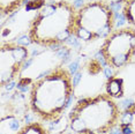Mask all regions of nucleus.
<instances>
[{"instance_id": "obj_1", "label": "nucleus", "mask_w": 135, "mask_h": 134, "mask_svg": "<svg viewBox=\"0 0 135 134\" xmlns=\"http://www.w3.org/2000/svg\"><path fill=\"white\" fill-rule=\"evenodd\" d=\"M75 6L68 1L45 4L32 21L29 37L33 43L58 50L56 47L75 36Z\"/></svg>"}, {"instance_id": "obj_2", "label": "nucleus", "mask_w": 135, "mask_h": 134, "mask_svg": "<svg viewBox=\"0 0 135 134\" xmlns=\"http://www.w3.org/2000/svg\"><path fill=\"white\" fill-rule=\"evenodd\" d=\"M69 71L58 68L42 78L31 88V108L44 120L57 119L70 105L73 81Z\"/></svg>"}, {"instance_id": "obj_3", "label": "nucleus", "mask_w": 135, "mask_h": 134, "mask_svg": "<svg viewBox=\"0 0 135 134\" xmlns=\"http://www.w3.org/2000/svg\"><path fill=\"white\" fill-rule=\"evenodd\" d=\"M115 26V15L111 6L102 0L82 5L76 12L75 36L82 41L107 38Z\"/></svg>"}, {"instance_id": "obj_4", "label": "nucleus", "mask_w": 135, "mask_h": 134, "mask_svg": "<svg viewBox=\"0 0 135 134\" xmlns=\"http://www.w3.org/2000/svg\"><path fill=\"white\" fill-rule=\"evenodd\" d=\"M119 116V110L115 103L106 96H99L97 98H84L78 102L72 111L70 118H80L87 127L85 134L94 132L104 133L103 131L111 130L114 121Z\"/></svg>"}, {"instance_id": "obj_5", "label": "nucleus", "mask_w": 135, "mask_h": 134, "mask_svg": "<svg viewBox=\"0 0 135 134\" xmlns=\"http://www.w3.org/2000/svg\"><path fill=\"white\" fill-rule=\"evenodd\" d=\"M112 68L126 65L135 57V31L131 28H122L113 31L104 42L99 51Z\"/></svg>"}, {"instance_id": "obj_6", "label": "nucleus", "mask_w": 135, "mask_h": 134, "mask_svg": "<svg viewBox=\"0 0 135 134\" xmlns=\"http://www.w3.org/2000/svg\"><path fill=\"white\" fill-rule=\"evenodd\" d=\"M28 51L19 44H2L1 47V84L13 81L16 73L27 61Z\"/></svg>"}, {"instance_id": "obj_7", "label": "nucleus", "mask_w": 135, "mask_h": 134, "mask_svg": "<svg viewBox=\"0 0 135 134\" xmlns=\"http://www.w3.org/2000/svg\"><path fill=\"white\" fill-rule=\"evenodd\" d=\"M124 16L128 23L135 26V0H127L122 7Z\"/></svg>"}, {"instance_id": "obj_8", "label": "nucleus", "mask_w": 135, "mask_h": 134, "mask_svg": "<svg viewBox=\"0 0 135 134\" xmlns=\"http://www.w3.org/2000/svg\"><path fill=\"white\" fill-rule=\"evenodd\" d=\"M1 2V15L4 16L5 14H11L19 8L24 2V0H0Z\"/></svg>"}, {"instance_id": "obj_9", "label": "nucleus", "mask_w": 135, "mask_h": 134, "mask_svg": "<svg viewBox=\"0 0 135 134\" xmlns=\"http://www.w3.org/2000/svg\"><path fill=\"white\" fill-rule=\"evenodd\" d=\"M133 118H134L133 112L131 110H126V112H124L121 116V125H132Z\"/></svg>"}, {"instance_id": "obj_10", "label": "nucleus", "mask_w": 135, "mask_h": 134, "mask_svg": "<svg viewBox=\"0 0 135 134\" xmlns=\"http://www.w3.org/2000/svg\"><path fill=\"white\" fill-rule=\"evenodd\" d=\"M8 119H9V123H8L9 128L12 131H14V132H17V131L20 130V121L13 117H8Z\"/></svg>"}, {"instance_id": "obj_11", "label": "nucleus", "mask_w": 135, "mask_h": 134, "mask_svg": "<svg viewBox=\"0 0 135 134\" xmlns=\"http://www.w3.org/2000/svg\"><path fill=\"white\" fill-rule=\"evenodd\" d=\"M78 68H79V63H78V61L72 63V64L69 65V73L74 75L75 73H76V71H78Z\"/></svg>"}, {"instance_id": "obj_12", "label": "nucleus", "mask_w": 135, "mask_h": 134, "mask_svg": "<svg viewBox=\"0 0 135 134\" xmlns=\"http://www.w3.org/2000/svg\"><path fill=\"white\" fill-rule=\"evenodd\" d=\"M121 126H122L121 130L122 134H133V130H132L131 125H121Z\"/></svg>"}, {"instance_id": "obj_13", "label": "nucleus", "mask_w": 135, "mask_h": 134, "mask_svg": "<svg viewBox=\"0 0 135 134\" xmlns=\"http://www.w3.org/2000/svg\"><path fill=\"white\" fill-rule=\"evenodd\" d=\"M80 80H81V73H75L74 76H73V79H72V81H73V87L78 86V83H79Z\"/></svg>"}, {"instance_id": "obj_14", "label": "nucleus", "mask_w": 135, "mask_h": 134, "mask_svg": "<svg viewBox=\"0 0 135 134\" xmlns=\"http://www.w3.org/2000/svg\"><path fill=\"white\" fill-rule=\"evenodd\" d=\"M107 2H110V5H120V4H125L127 0H106Z\"/></svg>"}, {"instance_id": "obj_15", "label": "nucleus", "mask_w": 135, "mask_h": 134, "mask_svg": "<svg viewBox=\"0 0 135 134\" xmlns=\"http://www.w3.org/2000/svg\"><path fill=\"white\" fill-rule=\"evenodd\" d=\"M109 134H122V132L120 130H118V128H111Z\"/></svg>"}]
</instances>
